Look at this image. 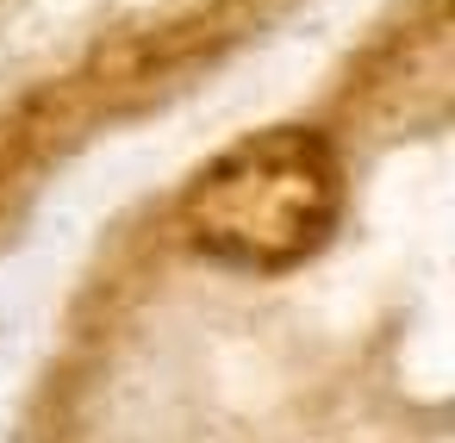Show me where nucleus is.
Segmentation results:
<instances>
[{"label": "nucleus", "instance_id": "1", "mask_svg": "<svg viewBox=\"0 0 455 443\" xmlns=\"http://www.w3.org/2000/svg\"><path fill=\"white\" fill-rule=\"evenodd\" d=\"M343 213L337 150L306 125H268L212 157L181 194V231L194 250L237 269L306 262Z\"/></svg>", "mask_w": 455, "mask_h": 443}]
</instances>
